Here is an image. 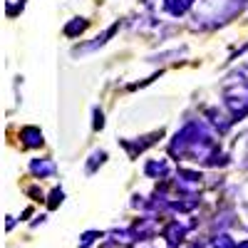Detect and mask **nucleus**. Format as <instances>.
I'll return each instance as SVG.
<instances>
[]
</instances>
